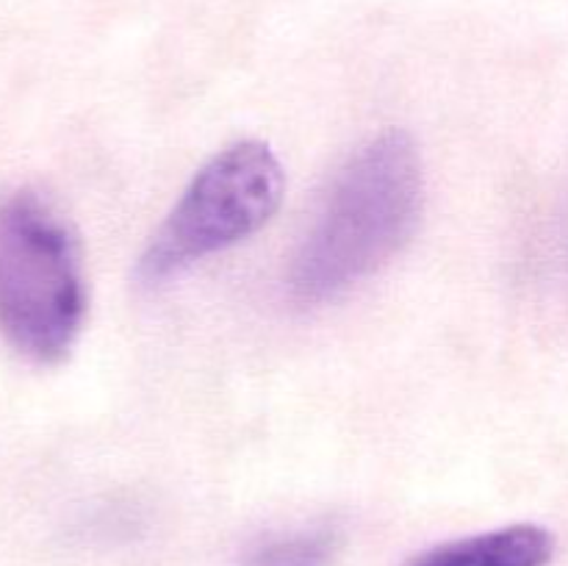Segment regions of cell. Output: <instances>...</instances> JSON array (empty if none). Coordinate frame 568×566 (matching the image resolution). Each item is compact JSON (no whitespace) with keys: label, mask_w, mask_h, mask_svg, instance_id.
Masks as SVG:
<instances>
[{"label":"cell","mask_w":568,"mask_h":566,"mask_svg":"<svg viewBox=\"0 0 568 566\" xmlns=\"http://www.w3.org/2000/svg\"><path fill=\"white\" fill-rule=\"evenodd\" d=\"M422 159L405 131H386L355 150L333 178L288 286L300 303H327L381 270L414 236L422 214Z\"/></svg>","instance_id":"1"},{"label":"cell","mask_w":568,"mask_h":566,"mask_svg":"<svg viewBox=\"0 0 568 566\" xmlns=\"http://www.w3.org/2000/svg\"><path fill=\"white\" fill-rule=\"evenodd\" d=\"M87 316L81 253L67 222L33 192L0 203V333L37 364H55Z\"/></svg>","instance_id":"2"},{"label":"cell","mask_w":568,"mask_h":566,"mask_svg":"<svg viewBox=\"0 0 568 566\" xmlns=\"http://www.w3.org/2000/svg\"><path fill=\"white\" fill-rule=\"evenodd\" d=\"M283 189L286 175L270 144L247 139L216 153L153 233L139 259V281L164 283L253 236L272 220Z\"/></svg>","instance_id":"3"},{"label":"cell","mask_w":568,"mask_h":566,"mask_svg":"<svg viewBox=\"0 0 568 566\" xmlns=\"http://www.w3.org/2000/svg\"><path fill=\"white\" fill-rule=\"evenodd\" d=\"M555 536L541 525H508L414 555L405 566H549Z\"/></svg>","instance_id":"4"},{"label":"cell","mask_w":568,"mask_h":566,"mask_svg":"<svg viewBox=\"0 0 568 566\" xmlns=\"http://www.w3.org/2000/svg\"><path fill=\"white\" fill-rule=\"evenodd\" d=\"M338 536L325 527L266 538L247 555V566H331Z\"/></svg>","instance_id":"5"}]
</instances>
